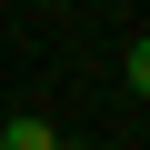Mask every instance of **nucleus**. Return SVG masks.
Instances as JSON below:
<instances>
[{
	"mask_svg": "<svg viewBox=\"0 0 150 150\" xmlns=\"http://www.w3.org/2000/svg\"><path fill=\"white\" fill-rule=\"evenodd\" d=\"M60 150H90V140H60Z\"/></svg>",
	"mask_w": 150,
	"mask_h": 150,
	"instance_id": "nucleus-3",
	"label": "nucleus"
},
{
	"mask_svg": "<svg viewBox=\"0 0 150 150\" xmlns=\"http://www.w3.org/2000/svg\"><path fill=\"white\" fill-rule=\"evenodd\" d=\"M0 150H60V130H50V120H30V110H20V120H0Z\"/></svg>",
	"mask_w": 150,
	"mask_h": 150,
	"instance_id": "nucleus-1",
	"label": "nucleus"
},
{
	"mask_svg": "<svg viewBox=\"0 0 150 150\" xmlns=\"http://www.w3.org/2000/svg\"><path fill=\"white\" fill-rule=\"evenodd\" d=\"M120 80H130V90L150 100V40H130V60H120Z\"/></svg>",
	"mask_w": 150,
	"mask_h": 150,
	"instance_id": "nucleus-2",
	"label": "nucleus"
}]
</instances>
